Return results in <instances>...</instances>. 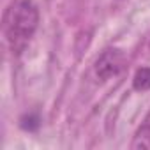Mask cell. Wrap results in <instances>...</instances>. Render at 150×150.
Instances as JSON below:
<instances>
[{"mask_svg": "<svg viewBox=\"0 0 150 150\" xmlns=\"http://www.w3.org/2000/svg\"><path fill=\"white\" fill-rule=\"evenodd\" d=\"M132 88L138 92L150 90V67H139L132 76Z\"/></svg>", "mask_w": 150, "mask_h": 150, "instance_id": "4", "label": "cell"}, {"mask_svg": "<svg viewBox=\"0 0 150 150\" xmlns=\"http://www.w3.org/2000/svg\"><path fill=\"white\" fill-rule=\"evenodd\" d=\"M20 125H21L25 131H37L39 125H41V118H39L35 113H27V115L21 117Z\"/></svg>", "mask_w": 150, "mask_h": 150, "instance_id": "5", "label": "cell"}, {"mask_svg": "<svg viewBox=\"0 0 150 150\" xmlns=\"http://www.w3.org/2000/svg\"><path fill=\"white\" fill-rule=\"evenodd\" d=\"M125 64H127V57H125L124 50L106 48L97 57V60L94 64V72L101 81H106V80H111V78L118 76L124 71Z\"/></svg>", "mask_w": 150, "mask_h": 150, "instance_id": "2", "label": "cell"}, {"mask_svg": "<svg viewBox=\"0 0 150 150\" xmlns=\"http://www.w3.org/2000/svg\"><path fill=\"white\" fill-rule=\"evenodd\" d=\"M131 146L136 148V150H141V148L143 150H150V111L145 115L141 125L136 129Z\"/></svg>", "mask_w": 150, "mask_h": 150, "instance_id": "3", "label": "cell"}, {"mask_svg": "<svg viewBox=\"0 0 150 150\" xmlns=\"http://www.w3.org/2000/svg\"><path fill=\"white\" fill-rule=\"evenodd\" d=\"M39 27V9L32 0H14L4 13V37L14 55H20Z\"/></svg>", "mask_w": 150, "mask_h": 150, "instance_id": "1", "label": "cell"}]
</instances>
